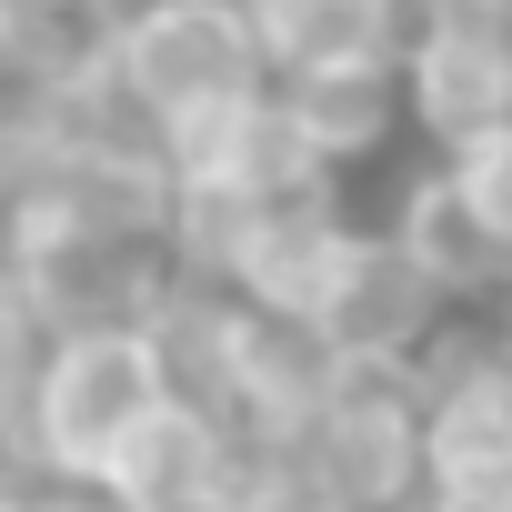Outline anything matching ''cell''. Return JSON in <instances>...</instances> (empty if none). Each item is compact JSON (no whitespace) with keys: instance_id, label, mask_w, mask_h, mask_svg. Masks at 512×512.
Segmentation results:
<instances>
[{"instance_id":"16","label":"cell","mask_w":512,"mask_h":512,"mask_svg":"<svg viewBox=\"0 0 512 512\" xmlns=\"http://www.w3.org/2000/svg\"><path fill=\"white\" fill-rule=\"evenodd\" d=\"M412 512H512V492H482V482H432Z\"/></svg>"},{"instance_id":"18","label":"cell","mask_w":512,"mask_h":512,"mask_svg":"<svg viewBox=\"0 0 512 512\" xmlns=\"http://www.w3.org/2000/svg\"><path fill=\"white\" fill-rule=\"evenodd\" d=\"M282 512H332V502H312V492H292V502H282Z\"/></svg>"},{"instance_id":"14","label":"cell","mask_w":512,"mask_h":512,"mask_svg":"<svg viewBox=\"0 0 512 512\" xmlns=\"http://www.w3.org/2000/svg\"><path fill=\"white\" fill-rule=\"evenodd\" d=\"M442 171H452V191L472 201V221L512 251V131H492V141H462V151H442Z\"/></svg>"},{"instance_id":"11","label":"cell","mask_w":512,"mask_h":512,"mask_svg":"<svg viewBox=\"0 0 512 512\" xmlns=\"http://www.w3.org/2000/svg\"><path fill=\"white\" fill-rule=\"evenodd\" d=\"M121 21H131V0H0V41H11L61 101H101Z\"/></svg>"},{"instance_id":"10","label":"cell","mask_w":512,"mask_h":512,"mask_svg":"<svg viewBox=\"0 0 512 512\" xmlns=\"http://www.w3.org/2000/svg\"><path fill=\"white\" fill-rule=\"evenodd\" d=\"M272 101L292 111L302 151L322 161V181L342 191L352 171H372L382 151H402V81L392 71H322V81H272Z\"/></svg>"},{"instance_id":"1","label":"cell","mask_w":512,"mask_h":512,"mask_svg":"<svg viewBox=\"0 0 512 512\" xmlns=\"http://www.w3.org/2000/svg\"><path fill=\"white\" fill-rule=\"evenodd\" d=\"M262 91H272V61H262V31H251L241 0H131L111 81H101V101L151 151L251 111Z\"/></svg>"},{"instance_id":"20","label":"cell","mask_w":512,"mask_h":512,"mask_svg":"<svg viewBox=\"0 0 512 512\" xmlns=\"http://www.w3.org/2000/svg\"><path fill=\"white\" fill-rule=\"evenodd\" d=\"M412 11H422V0H412Z\"/></svg>"},{"instance_id":"9","label":"cell","mask_w":512,"mask_h":512,"mask_svg":"<svg viewBox=\"0 0 512 512\" xmlns=\"http://www.w3.org/2000/svg\"><path fill=\"white\" fill-rule=\"evenodd\" d=\"M221 442H231V422L211 412V402H191V392H171L121 452H111V472H101V492L121 502V512H211V472H221Z\"/></svg>"},{"instance_id":"4","label":"cell","mask_w":512,"mask_h":512,"mask_svg":"<svg viewBox=\"0 0 512 512\" xmlns=\"http://www.w3.org/2000/svg\"><path fill=\"white\" fill-rule=\"evenodd\" d=\"M392 81H402V131L432 161L462 141H492V131H512V21L432 0V11L402 21Z\"/></svg>"},{"instance_id":"8","label":"cell","mask_w":512,"mask_h":512,"mask_svg":"<svg viewBox=\"0 0 512 512\" xmlns=\"http://www.w3.org/2000/svg\"><path fill=\"white\" fill-rule=\"evenodd\" d=\"M412 0H251L272 81H322V71H392Z\"/></svg>"},{"instance_id":"6","label":"cell","mask_w":512,"mask_h":512,"mask_svg":"<svg viewBox=\"0 0 512 512\" xmlns=\"http://www.w3.org/2000/svg\"><path fill=\"white\" fill-rule=\"evenodd\" d=\"M382 231V251L452 312V322H482L502 292H512V251L472 221V201L452 191V171L442 161H422V171H402V191H392V211L372 221Z\"/></svg>"},{"instance_id":"17","label":"cell","mask_w":512,"mask_h":512,"mask_svg":"<svg viewBox=\"0 0 512 512\" xmlns=\"http://www.w3.org/2000/svg\"><path fill=\"white\" fill-rule=\"evenodd\" d=\"M482 332H492V352H502V362H512V292H502V302H492V312H482Z\"/></svg>"},{"instance_id":"19","label":"cell","mask_w":512,"mask_h":512,"mask_svg":"<svg viewBox=\"0 0 512 512\" xmlns=\"http://www.w3.org/2000/svg\"><path fill=\"white\" fill-rule=\"evenodd\" d=\"M0 512H11V482H0Z\"/></svg>"},{"instance_id":"7","label":"cell","mask_w":512,"mask_h":512,"mask_svg":"<svg viewBox=\"0 0 512 512\" xmlns=\"http://www.w3.org/2000/svg\"><path fill=\"white\" fill-rule=\"evenodd\" d=\"M442 302L382 251V231H362V251H352V272H342V292H332V312L312 322L322 332V352L342 362V372H412L432 342H442Z\"/></svg>"},{"instance_id":"12","label":"cell","mask_w":512,"mask_h":512,"mask_svg":"<svg viewBox=\"0 0 512 512\" xmlns=\"http://www.w3.org/2000/svg\"><path fill=\"white\" fill-rule=\"evenodd\" d=\"M71 111L81 101H61L11 41H0V191H21L51 151H61V131H71Z\"/></svg>"},{"instance_id":"5","label":"cell","mask_w":512,"mask_h":512,"mask_svg":"<svg viewBox=\"0 0 512 512\" xmlns=\"http://www.w3.org/2000/svg\"><path fill=\"white\" fill-rule=\"evenodd\" d=\"M412 412L432 482L512 492V362L492 352L482 322H442V342L412 362Z\"/></svg>"},{"instance_id":"2","label":"cell","mask_w":512,"mask_h":512,"mask_svg":"<svg viewBox=\"0 0 512 512\" xmlns=\"http://www.w3.org/2000/svg\"><path fill=\"white\" fill-rule=\"evenodd\" d=\"M171 352L161 322H101V332H51L41 342V382H31V422H21V462L61 472V482H101L111 452L171 402Z\"/></svg>"},{"instance_id":"15","label":"cell","mask_w":512,"mask_h":512,"mask_svg":"<svg viewBox=\"0 0 512 512\" xmlns=\"http://www.w3.org/2000/svg\"><path fill=\"white\" fill-rule=\"evenodd\" d=\"M11 482V512H121L101 482H61V472H31V462H0Z\"/></svg>"},{"instance_id":"13","label":"cell","mask_w":512,"mask_h":512,"mask_svg":"<svg viewBox=\"0 0 512 512\" xmlns=\"http://www.w3.org/2000/svg\"><path fill=\"white\" fill-rule=\"evenodd\" d=\"M41 312L0 282V462H21V422H31V382H41Z\"/></svg>"},{"instance_id":"3","label":"cell","mask_w":512,"mask_h":512,"mask_svg":"<svg viewBox=\"0 0 512 512\" xmlns=\"http://www.w3.org/2000/svg\"><path fill=\"white\" fill-rule=\"evenodd\" d=\"M292 472H302V492L332 502V512H412V502L432 492L412 372H332V392H322L312 422L292 432Z\"/></svg>"}]
</instances>
